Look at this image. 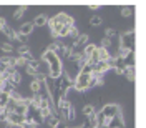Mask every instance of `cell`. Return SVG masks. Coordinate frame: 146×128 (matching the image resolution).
<instances>
[{
  "label": "cell",
  "instance_id": "cell-1",
  "mask_svg": "<svg viewBox=\"0 0 146 128\" xmlns=\"http://www.w3.org/2000/svg\"><path fill=\"white\" fill-rule=\"evenodd\" d=\"M42 62L48 67V77H50V78L58 80V78L63 75V63H62V60H60L55 53L45 50V52L42 53Z\"/></svg>",
  "mask_w": 146,
  "mask_h": 128
},
{
  "label": "cell",
  "instance_id": "cell-2",
  "mask_svg": "<svg viewBox=\"0 0 146 128\" xmlns=\"http://www.w3.org/2000/svg\"><path fill=\"white\" fill-rule=\"evenodd\" d=\"M119 47L133 52V48H135V30H128V32L119 35Z\"/></svg>",
  "mask_w": 146,
  "mask_h": 128
},
{
  "label": "cell",
  "instance_id": "cell-3",
  "mask_svg": "<svg viewBox=\"0 0 146 128\" xmlns=\"http://www.w3.org/2000/svg\"><path fill=\"white\" fill-rule=\"evenodd\" d=\"M73 88L76 91H86L90 88V75L86 73H78V77L73 82Z\"/></svg>",
  "mask_w": 146,
  "mask_h": 128
},
{
  "label": "cell",
  "instance_id": "cell-4",
  "mask_svg": "<svg viewBox=\"0 0 146 128\" xmlns=\"http://www.w3.org/2000/svg\"><path fill=\"white\" fill-rule=\"evenodd\" d=\"M55 20H56L58 23H62V25H66V27H73V25H75L73 17L72 15H68V13H65V12L56 13V15H55Z\"/></svg>",
  "mask_w": 146,
  "mask_h": 128
},
{
  "label": "cell",
  "instance_id": "cell-5",
  "mask_svg": "<svg viewBox=\"0 0 146 128\" xmlns=\"http://www.w3.org/2000/svg\"><path fill=\"white\" fill-rule=\"evenodd\" d=\"M82 128H98V118H96V113H93L90 117H86V120L83 121Z\"/></svg>",
  "mask_w": 146,
  "mask_h": 128
},
{
  "label": "cell",
  "instance_id": "cell-6",
  "mask_svg": "<svg viewBox=\"0 0 146 128\" xmlns=\"http://www.w3.org/2000/svg\"><path fill=\"white\" fill-rule=\"evenodd\" d=\"M38 67H40V62H38V60H32V62H27V65H25L27 75H32V77H35V75H36V70H38Z\"/></svg>",
  "mask_w": 146,
  "mask_h": 128
},
{
  "label": "cell",
  "instance_id": "cell-7",
  "mask_svg": "<svg viewBox=\"0 0 146 128\" xmlns=\"http://www.w3.org/2000/svg\"><path fill=\"white\" fill-rule=\"evenodd\" d=\"M2 33H5L10 42H17V40H18V32H17V30H13V28L10 27L9 23H7V27L2 30Z\"/></svg>",
  "mask_w": 146,
  "mask_h": 128
},
{
  "label": "cell",
  "instance_id": "cell-8",
  "mask_svg": "<svg viewBox=\"0 0 146 128\" xmlns=\"http://www.w3.org/2000/svg\"><path fill=\"white\" fill-rule=\"evenodd\" d=\"M33 23L32 22H27V23H22L20 28H18V35H23V37H28L32 32H33Z\"/></svg>",
  "mask_w": 146,
  "mask_h": 128
},
{
  "label": "cell",
  "instance_id": "cell-9",
  "mask_svg": "<svg viewBox=\"0 0 146 128\" xmlns=\"http://www.w3.org/2000/svg\"><path fill=\"white\" fill-rule=\"evenodd\" d=\"M123 75L126 77L129 82H135V65L131 63H126L123 67Z\"/></svg>",
  "mask_w": 146,
  "mask_h": 128
},
{
  "label": "cell",
  "instance_id": "cell-10",
  "mask_svg": "<svg viewBox=\"0 0 146 128\" xmlns=\"http://www.w3.org/2000/svg\"><path fill=\"white\" fill-rule=\"evenodd\" d=\"M43 121H45V125H46L48 128H56L60 123H62V121H60V118H58L56 115H48V117H46Z\"/></svg>",
  "mask_w": 146,
  "mask_h": 128
},
{
  "label": "cell",
  "instance_id": "cell-11",
  "mask_svg": "<svg viewBox=\"0 0 146 128\" xmlns=\"http://www.w3.org/2000/svg\"><path fill=\"white\" fill-rule=\"evenodd\" d=\"M48 15H45V13H40V15H36L35 20L32 22L33 23V27H45L46 25V22H48Z\"/></svg>",
  "mask_w": 146,
  "mask_h": 128
},
{
  "label": "cell",
  "instance_id": "cell-12",
  "mask_svg": "<svg viewBox=\"0 0 146 128\" xmlns=\"http://www.w3.org/2000/svg\"><path fill=\"white\" fill-rule=\"evenodd\" d=\"M96 57H98V62H106L111 53H110V50H105V48H101V47H96Z\"/></svg>",
  "mask_w": 146,
  "mask_h": 128
},
{
  "label": "cell",
  "instance_id": "cell-13",
  "mask_svg": "<svg viewBox=\"0 0 146 128\" xmlns=\"http://www.w3.org/2000/svg\"><path fill=\"white\" fill-rule=\"evenodd\" d=\"M9 80H10L12 83H13L15 87H18V85L22 83V73H20V72L17 70V68H15L13 72L10 73V78H9Z\"/></svg>",
  "mask_w": 146,
  "mask_h": 128
},
{
  "label": "cell",
  "instance_id": "cell-14",
  "mask_svg": "<svg viewBox=\"0 0 146 128\" xmlns=\"http://www.w3.org/2000/svg\"><path fill=\"white\" fill-rule=\"evenodd\" d=\"M42 88H43V82L33 80V82L30 83V90H32V93H33V95H38V93L42 91Z\"/></svg>",
  "mask_w": 146,
  "mask_h": 128
},
{
  "label": "cell",
  "instance_id": "cell-15",
  "mask_svg": "<svg viewBox=\"0 0 146 128\" xmlns=\"http://www.w3.org/2000/svg\"><path fill=\"white\" fill-rule=\"evenodd\" d=\"M95 50H96V45H95V43H86V45H85V48L82 50V53L85 55L86 58H88V57H90V55L95 52Z\"/></svg>",
  "mask_w": 146,
  "mask_h": 128
},
{
  "label": "cell",
  "instance_id": "cell-16",
  "mask_svg": "<svg viewBox=\"0 0 146 128\" xmlns=\"http://www.w3.org/2000/svg\"><path fill=\"white\" fill-rule=\"evenodd\" d=\"M0 50H3L5 53H12L15 50V47H13V43H10V42H2L0 43Z\"/></svg>",
  "mask_w": 146,
  "mask_h": 128
},
{
  "label": "cell",
  "instance_id": "cell-17",
  "mask_svg": "<svg viewBox=\"0 0 146 128\" xmlns=\"http://www.w3.org/2000/svg\"><path fill=\"white\" fill-rule=\"evenodd\" d=\"M82 113L85 115V117H90V115H93V113H96V108H95V105H85L82 110Z\"/></svg>",
  "mask_w": 146,
  "mask_h": 128
},
{
  "label": "cell",
  "instance_id": "cell-18",
  "mask_svg": "<svg viewBox=\"0 0 146 128\" xmlns=\"http://www.w3.org/2000/svg\"><path fill=\"white\" fill-rule=\"evenodd\" d=\"M0 62L5 63L7 67H10V68H15V58H13V57H2Z\"/></svg>",
  "mask_w": 146,
  "mask_h": 128
},
{
  "label": "cell",
  "instance_id": "cell-19",
  "mask_svg": "<svg viewBox=\"0 0 146 128\" xmlns=\"http://www.w3.org/2000/svg\"><path fill=\"white\" fill-rule=\"evenodd\" d=\"M27 10H28L27 7H18V9L13 12V20H20V18L25 15V12H27Z\"/></svg>",
  "mask_w": 146,
  "mask_h": 128
},
{
  "label": "cell",
  "instance_id": "cell-20",
  "mask_svg": "<svg viewBox=\"0 0 146 128\" xmlns=\"http://www.w3.org/2000/svg\"><path fill=\"white\" fill-rule=\"evenodd\" d=\"M10 97L9 93H5V91H0V108H5V105L9 103Z\"/></svg>",
  "mask_w": 146,
  "mask_h": 128
},
{
  "label": "cell",
  "instance_id": "cell-21",
  "mask_svg": "<svg viewBox=\"0 0 146 128\" xmlns=\"http://www.w3.org/2000/svg\"><path fill=\"white\" fill-rule=\"evenodd\" d=\"M76 118V110L73 107V103L70 105V108H68V115H66V121H75Z\"/></svg>",
  "mask_w": 146,
  "mask_h": 128
},
{
  "label": "cell",
  "instance_id": "cell-22",
  "mask_svg": "<svg viewBox=\"0 0 146 128\" xmlns=\"http://www.w3.org/2000/svg\"><path fill=\"white\" fill-rule=\"evenodd\" d=\"M101 22H103V18H101L100 15H93V17L90 18V25H93V27H98V25H101Z\"/></svg>",
  "mask_w": 146,
  "mask_h": 128
},
{
  "label": "cell",
  "instance_id": "cell-23",
  "mask_svg": "<svg viewBox=\"0 0 146 128\" xmlns=\"http://www.w3.org/2000/svg\"><path fill=\"white\" fill-rule=\"evenodd\" d=\"M78 35H80V32H78V28L75 27V25H73V27H70V32H68V37H70V38H73V40H76V38H78Z\"/></svg>",
  "mask_w": 146,
  "mask_h": 128
},
{
  "label": "cell",
  "instance_id": "cell-24",
  "mask_svg": "<svg viewBox=\"0 0 146 128\" xmlns=\"http://www.w3.org/2000/svg\"><path fill=\"white\" fill-rule=\"evenodd\" d=\"M15 48L18 50V53H20V55H25V53H28V52H30V47H28L27 43H22L20 47H15Z\"/></svg>",
  "mask_w": 146,
  "mask_h": 128
},
{
  "label": "cell",
  "instance_id": "cell-25",
  "mask_svg": "<svg viewBox=\"0 0 146 128\" xmlns=\"http://www.w3.org/2000/svg\"><path fill=\"white\" fill-rule=\"evenodd\" d=\"M119 13H121V17H131L133 15V9L131 7H123Z\"/></svg>",
  "mask_w": 146,
  "mask_h": 128
},
{
  "label": "cell",
  "instance_id": "cell-26",
  "mask_svg": "<svg viewBox=\"0 0 146 128\" xmlns=\"http://www.w3.org/2000/svg\"><path fill=\"white\" fill-rule=\"evenodd\" d=\"M101 48H105V50H110V47H111V40L110 38H106V37H103L101 38Z\"/></svg>",
  "mask_w": 146,
  "mask_h": 128
},
{
  "label": "cell",
  "instance_id": "cell-27",
  "mask_svg": "<svg viewBox=\"0 0 146 128\" xmlns=\"http://www.w3.org/2000/svg\"><path fill=\"white\" fill-rule=\"evenodd\" d=\"M27 65V60L23 57H15V68L17 67H25Z\"/></svg>",
  "mask_w": 146,
  "mask_h": 128
},
{
  "label": "cell",
  "instance_id": "cell-28",
  "mask_svg": "<svg viewBox=\"0 0 146 128\" xmlns=\"http://www.w3.org/2000/svg\"><path fill=\"white\" fill-rule=\"evenodd\" d=\"M115 35H116V30H115V28H106V30H105V37L110 38V40H111Z\"/></svg>",
  "mask_w": 146,
  "mask_h": 128
},
{
  "label": "cell",
  "instance_id": "cell-29",
  "mask_svg": "<svg viewBox=\"0 0 146 128\" xmlns=\"http://www.w3.org/2000/svg\"><path fill=\"white\" fill-rule=\"evenodd\" d=\"M7 27V18L5 17H0V33H2V30Z\"/></svg>",
  "mask_w": 146,
  "mask_h": 128
},
{
  "label": "cell",
  "instance_id": "cell-30",
  "mask_svg": "<svg viewBox=\"0 0 146 128\" xmlns=\"http://www.w3.org/2000/svg\"><path fill=\"white\" fill-rule=\"evenodd\" d=\"M7 68H9V67H7V65H5V63H2V62H0V75H2V73L5 72V70H7Z\"/></svg>",
  "mask_w": 146,
  "mask_h": 128
},
{
  "label": "cell",
  "instance_id": "cell-31",
  "mask_svg": "<svg viewBox=\"0 0 146 128\" xmlns=\"http://www.w3.org/2000/svg\"><path fill=\"white\" fill-rule=\"evenodd\" d=\"M100 9V5H98V3H91L90 5V10H98Z\"/></svg>",
  "mask_w": 146,
  "mask_h": 128
},
{
  "label": "cell",
  "instance_id": "cell-32",
  "mask_svg": "<svg viewBox=\"0 0 146 128\" xmlns=\"http://www.w3.org/2000/svg\"><path fill=\"white\" fill-rule=\"evenodd\" d=\"M3 128H15V127H12L10 123H7V125H5V127H3Z\"/></svg>",
  "mask_w": 146,
  "mask_h": 128
},
{
  "label": "cell",
  "instance_id": "cell-33",
  "mask_svg": "<svg viewBox=\"0 0 146 128\" xmlns=\"http://www.w3.org/2000/svg\"><path fill=\"white\" fill-rule=\"evenodd\" d=\"M66 128H82V127H66Z\"/></svg>",
  "mask_w": 146,
  "mask_h": 128
},
{
  "label": "cell",
  "instance_id": "cell-34",
  "mask_svg": "<svg viewBox=\"0 0 146 128\" xmlns=\"http://www.w3.org/2000/svg\"><path fill=\"white\" fill-rule=\"evenodd\" d=\"M0 85H2V77H0Z\"/></svg>",
  "mask_w": 146,
  "mask_h": 128
}]
</instances>
